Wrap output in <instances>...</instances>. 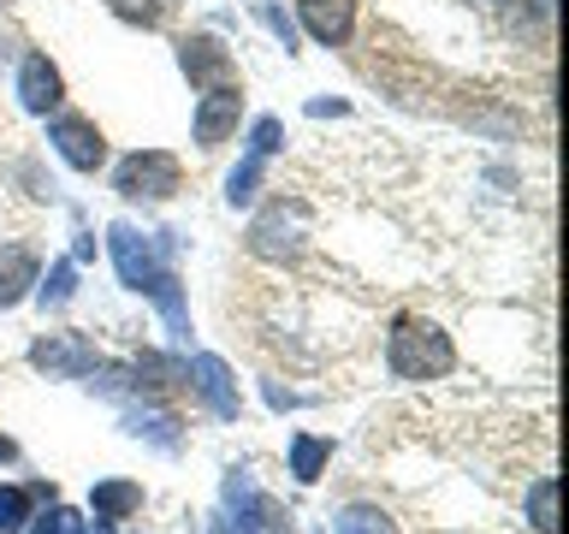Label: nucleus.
<instances>
[{
	"label": "nucleus",
	"instance_id": "nucleus-1",
	"mask_svg": "<svg viewBox=\"0 0 569 534\" xmlns=\"http://www.w3.org/2000/svg\"><path fill=\"white\" fill-rule=\"evenodd\" d=\"M107 256H113L124 291L149 297L160 309V320H167L172 345H184V338H190V303H184V279H178V267L167 261L160 238L137 231L131 220H113V226H107Z\"/></svg>",
	"mask_w": 569,
	"mask_h": 534
},
{
	"label": "nucleus",
	"instance_id": "nucleus-2",
	"mask_svg": "<svg viewBox=\"0 0 569 534\" xmlns=\"http://www.w3.org/2000/svg\"><path fill=\"white\" fill-rule=\"evenodd\" d=\"M386 368L398 374V380L421 386V380H445V374L457 368V345L451 333L439 327V320L427 315H398L386 333Z\"/></svg>",
	"mask_w": 569,
	"mask_h": 534
},
{
	"label": "nucleus",
	"instance_id": "nucleus-3",
	"mask_svg": "<svg viewBox=\"0 0 569 534\" xmlns=\"http://www.w3.org/2000/svg\"><path fill=\"white\" fill-rule=\"evenodd\" d=\"M113 190L124 202H172V196L184 190V167H178V155H167V149H131L113 167Z\"/></svg>",
	"mask_w": 569,
	"mask_h": 534
},
{
	"label": "nucleus",
	"instance_id": "nucleus-4",
	"mask_svg": "<svg viewBox=\"0 0 569 534\" xmlns=\"http://www.w3.org/2000/svg\"><path fill=\"white\" fill-rule=\"evenodd\" d=\"M226 534H291V516H279V505L249 481V469L226 475Z\"/></svg>",
	"mask_w": 569,
	"mask_h": 534
},
{
	"label": "nucleus",
	"instance_id": "nucleus-5",
	"mask_svg": "<svg viewBox=\"0 0 569 534\" xmlns=\"http://www.w3.org/2000/svg\"><path fill=\"white\" fill-rule=\"evenodd\" d=\"M48 149L66 160L71 172H101L107 167V137L96 119L83 113H48Z\"/></svg>",
	"mask_w": 569,
	"mask_h": 534
},
{
	"label": "nucleus",
	"instance_id": "nucleus-6",
	"mask_svg": "<svg viewBox=\"0 0 569 534\" xmlns=\"http://www.w3.org/2000/svg\"><path fill=\"white\" fill-rule=\"evenodd\" d=\"M238 125H243V83H213L196 96V113H190L196 149H220V142L238 137Z\"/></svg>",
	"mask_w": 569,
	"mask_h": 534
},
{
	"label": "nucleus",
	"instance_id": "nucleus-7",
	"mask_svg": "<svg viewBox=\"0 0 569 534\" xmlns=\"http://www.w3.org/2000/svg\"><path fill=\"white\" fill-rule=\"evenodd\" d=\"M184 386H190L220 422H238V416H243V392H238V374L226 368V356L196 350L190 363H184Z\"/></svg>",
	"mask_w": 569,
	"mask_h": 534
},
{
	"label": "nucleus",
	"instance_id": "nucleus-8",
	"mask_svg": "<svg viewBox=\"0 0 569 534\" xmlns=\"http://www.w3.org/2000/svg\"><path fill=\"white\" fill-rule=\"evenodd\" d=\"M96 363H101V350H96V338H83V333H42L30 345V368L48 374V380H83Z\"/></svg>",
	"mask_w": 569,
	"mask_h": 534
},
{
	"label": "nucleus",
	"instance_id": "nucleus-9",
	"mask_svg": "<svg viewBox=\"0 0 569 534\" xmlns=\"http://www.w3.org/2000/svg\"><path fill=\"white\" fill-rule=\"evenodd\" d=\"M178 71L196 83V89H213V83H243L238 78V60H231V48L220 42V36L208 30H190L178 36Z\"/></svg>",
	"mask_w": 569,
	"mask_h": 534
},
{
	"label": "nucleus",
	"instance_id": "nucleus-10",
	"mask_svg": "<svg viewBox=\"0 0 569 534\" xmlns=\"http://www.w3.org/2000/svg\"><path fill=\"white\" fill-rule=\"evenodd\" d=\"M12 96L24 113L36 119H48V113H60V101H66V78H60V66L48 60V53H24L18 60V83H12Z\"/></svg>",
	"mask_w": 569,
	"mask_h": 534
},
{
	"label": "nucleus",
	"instance_id": "nucleus-11",
	"mask_svg": "<svg viewBox=\"0 0 569 534\" xmlns=\"http://www.w3.org/2000/svg\"><path fill=\"white\" fill-rule=\"evenodd\" d=\"M297 24L320 48H345L356 30V0H297Z\"/></svg>",
	"mask_w": 569,
	"mask_h": 534
},
{
	"label": "nucleus",
	"instance_id": "nucleus-12",
	"mask_svg": "<svg viewBox=\"0 0 569 534\" xmlns=\"http://www.w3.org/2000/svg\"><path fill=\"white\" fill-rule=\"evenodd\" d=\"M249 249H256L261 261H284V256H297L302 249V214L297 208H267L261 220H256V231H249Z\"/></svg>",
	"mask_w": 569,
	"mask_h": 534
},
{
	"label": "nucleus",
	"instance_id": "nucleus-13",
	"mask_svg": "<svg viewBox=\"0 0 569 534\" xmlns=\"http://www.w3.org/2000/svg\"><path fill=\"white\" fill-rule=\"evenodd\" d=\"M124 434L131 439H149L154 452H178L184 445V422L172 416V409H160V404H124Z\"/></svg>",
	"mask_w": 569,
	"mask_h": 534
},
{
	"label": "nucleus",
	"instance_id": "nucleus-14",
	"mask_svg": "<svg viewBox=\"0 0 569 534\" xmlns=\"http://www.w3.org/2000/svg\"><path fill=\"white\" fill-rule=\"evenodd\" d=\"M36 279H42V256H36L30 244L0 249V309H18V303L36 291Z\"/></svg>",
	"mask_w": 569,
	"mask_h": 534
},
{
	"label": "nucleus",
	"instance_id": "nucleus-15",
	"mask_svg": "<svg viewBox=\"0 0 569 534\" xmlns=\"http://www.w3.org/2000/svg\"><path fill=\"white\" fill-rule=\"evenodd\" d=\"M89 511H96V523H131L142 511V481H124V475H107L89 487Z\"/></svg>",
	"mask_w": 569,
	"mask_h": 534
},
{
	"label": "nucleus",
	"instance_id": "nucleus-16",
	"mask_svg": "<svg viewBox=\"0 0 569 534\" xmlns=\"http://www.w3.org/2000/svg\"><path fill=\"white\" fill-rule=\"evenodd\" d=\"M327 463H332V439H320V434H297L291 439V475L302 481V487H315Z\"/></svg>",
	"mask_w": 569,
	"mask_h": 534
},
{
	"label": "nucleus",
	"instance_id": "nucleus-17",
	"mask_svg": "<svg viewBox=\"0 0 569 534\" xmlns=\"http://www.w3.org/2000/svg\"><path fill=\"white\" fill-rule=\"evenodd\" d=\"M332 534H398V523H391V511L356 498V505H345V511L332 516Z\"/></svg>",
	"mask_w": 569,
	"mask_h": 534
},
{
	"label": "nucleus",
	"instance_id": "nucleus-18",
	"mask_svg": "<svg viewBox=\"0 0 569 534\" xmlns=\"http://www.w3.org/2000/svg\"><path fill=\"white\" fill-rule=\"evenodd\" d=\"M261 178H267V160L243 149V160L226 172V202H231V208H249V202L261 196Z\"/></svg>",
	"mask_w": 569,
	"mask_h": 534
},
{
	"label": "nucleus",
	"instance_id": "nucleus-19",
	"mask_svg": "<svg viewBox=\"0 0 569 534\" xmlns=\"http://www.w3.org/2000/svg\"><path fill=\"white\" fill-rule=\"evenodd\" d=\"M107 12H113L119 24H131V30H167L172 0H107Z\"/></svg>",
	"mask_w": 569,
	"mask_h": 534
},
{
	"label": "nucleus",
	"instance_id": "nucleus-20",
	"mask_svg": "<svg viewBox=\"0 0 569 534\" xmlns=\"http://www.w3.org/2000/svg\"><path fill=\"white\" fill-rule=\"evenodd\" d=\"M36 297H42V309H66L71 297H78V261L60 256L48 267V279H36Z\"/></svg>",
	"mask_w": 569,
	"mask_h": 534
},
{
	"label": "nucleus",
	"instance_id": "nucleus-21",
	"mask_svg": "<svg viewBox=\"0 0 569 534\" xmlns=\"http://www.w3.org/2000/svg\"><path fill=\"white\" fill-rule=\"evenodd\" d=\"M522 505H528V523H533V534H558V481H551V475L533 481Z\"/></svg>",
	"mask_w": 569,
	"mask_h": 534
},
{
	"label": "nucleus",
	"instance_id": "nucleus-22",
	"mask_svg": "<svg viewBox=\"0 0 569 534\" xmlns=\"http://www.w3.org/2000/svg\"><path fill=\"white\" fill-rule=\"evenodd\" d=\"M30 528V487L0 481V534H24Z\"/></svg>",
	"mask_w": 569,
	"mask_h": 534
},
{
	"label": "nucleus",
	"instance_id": "nucleus-23",
	"mask_svg": "<svg viewBox=\"0 0 569 534\" xmlns=\"http://www.w3.org/2000/svg\"><path fill=\"white\" fill-rule=\"evenodd\" d=\"M249 155H261V160H273L279 149H284V125L273 119V113H261L256 125H249V142H243Z\"/></svg>",
	"mask_w": 569,
	"mask_h": 534
},
{
	"label": "nucleus",
	"instance_id": "nucleus-24",
	"mask_svg": "<svg viewBox=\"0 0 569 534\" xmlns=\"http://www.w3.org/2000/svg\"><path fill=\"white\" fill-rule=\"evenodd\" d=\"M256 18H261V24H267V30H273L279 42H284V53H297V18L284 12L279 0H256Z\"/></svg>",
	"mask_w": 569,
	"mask_h": 534
},
{
	"label": "nucleus",
	"instance_id": "nucleus-25",
	"mask_svg": "<svg viewBox=\"0 0 569 534\" xmlns=\"http://www.w3.org/2000/svg\"><path fill=\"white\" fill-rule=\"evenodd\" d=\"M71 528H78V511L60 505V498H48V511H42V516H30V528H24V534H71Z\"/></svg>",
	"mask_w": 569,
	"mask_h": 534
},
{
	"label": "nucleus",
	"instance_id": "nucleus-26",
	"mask_svg": "<svg viewBox=\"0 0 569 534\" xmlns=\"http://www.w3.org/2000/svg\"><path fill=\"white\" fill-rule=\"evenodd\" d=\"M71 261H96V231H78V244H71Z\"/></svg>",
	"mask_w": 569,
	"mask_h": 534
},
{
	"label": "nucleus",
	"instance_id": "nucleus-27",
	"mask_svg": "<svg viewBox=\"0 0 569 534\" xmlns=\"http://www.w3.org/2000/svg\"><path fill=\"white\" fill-rule=\"evenodd\" d=\"M309 113H315V119H327V113H350V101H327V96H320V101H309Z\"/></svg>",
	"mask_w": 569,
	"mask_h": 534
},
{
	"label": "nucleus",
	"instance_id": "nucleus-28",
	"mask_svg": "<svg viewBox=\"0 0 569 534\" xmlns=\"http://www.w3.org/2000/svg\"><path fill=\"white\" fill-rule=\"evenodd\" d=\"M71 534H113V523H78Z\"/></svg>",
	"mask_w": 569,
	"mask_h": 534
},
{
	"label": "nucleus",
	"instance_id": "nucleus-29",
	"mask_svg": "<svg viewBox=\"0 0 569 534\" xmlns=\"http://www.w3.org/2000/svg\"><path fill=\"white\" fill-rule=\"evenodd\" d=\"M0 463H18V445L12 439H0Z\"/></svg>",
	"mask_w": 569,
	"mask_h": 534
},
{
	"label": "nucleus",
	"instance_id": "nucleus-30",
	"mask_svg": "<svg viewBox=\"0 0 569 534\" xmlns=\"http://www.w3.org/2000/svg\"><path fill=\"white\" fill-rule=\"evenodd\" d=\"M0 7H7V0H0Z\"/></svg>",
	"mask_w": 569,
	"mask_h": 534
}]
</instances>
